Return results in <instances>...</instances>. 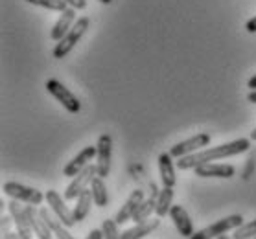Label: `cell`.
<instances>
[{"label":"cell","instance_id":"4fadbf2b","mask_svg":"<svg viewBox=\"0 0 256 239\" xmlns=\"http://www.w3.org/2000/svg\"><path fill=\"white\" fill-rule=\"evenodd\" d=\"M76 9L74 7H66L61 15H59V18H58V22L54 24L52 26V29H50V39L52 41H56V42H59L61 39H63L66 33L70 31V28L76 24Z\"/></svg>","mask_w":256,"mask_h":239},{"label":"cell","instance_id":"d6986e66","mask_svg":"<svg viewBox=\"0 0 256 239\" xmlns=\"http://www.w3.org/2000/svg\"><path fill=\"white\" fill-rule=\"evenodd\" d=\"M92 192L90 190H83L82 193H80V197L76 199V206H74V217H76L78 223H82L85 217L88 216V212H90V206H92Z\"/></svg>","mask_w":256,"mask_h":239},{"label":"cell","instance_id":"484cf974","mask_svg":"<svg viewBox=\"0 0 256 239\" xmlns=\"http://www.w3.org/2000/svg\"><path fill=\"white\" fill-rule=\"evenodd\" d=\"M254 173H256V147H250L249 157L245 160V168H244V171H242V179H244V181H249Z\"/></svg>","mask_w":256,"mask_h":239},{"label":"cell","instance_id":"7a4b0ae2","mask_svg":"<svg viewBox=\"0 0 256 239\" xmlns=\"http://www.w3.org/2000/svg\"><path fill=\"white\" fill-rule=\"evenodd\" d=\"M88 24H90V18L88 17H82L78 18L76 24L70 28V31L61 39V41L54 46V57L56 59H63L64 55H68L72 52V48L76 46L80 39L83 37V33L88 29Z\"/></svg>","mask_w":256,"mask_h":239},{"label":"cell","instance_id":"9a60e30c","mask_svg":"<svg viewBox=\"0 0 256 239\" xmlns=\"http://www.w3.org/2000/svg\"><path fill=\"white\" fill-rule=\"evenodd\" d=\"M142 203H144V192H142V190H134V192H131V195L128 197V201H126L122 208L118 210L114 221H116L118 225H124V223L131 221L133 216H134V212L138 210V206Z\"/></svg>","mask_w":256,"mask_h":239},{"label":"cell","instance_id":"2e32d148","mask_svg":"<svg viewBox=\"0 0 256 239\" xmlns=\"http://www.w3.org/2000/svg\"><path fill=\"white\" fill-rule=\"evenodd\" d=\"M158 173H160V181L162 186L174 188L177 179H175V166H174V157L172 153H160L158 155Z\"/></svg>","mask_w":256,"mask_h":239},{"label":"cell","instance_id":"30bf717a","mask_svg":"<svg viewBox=\"0 0 256 239\" xmlns=\"http://www.w3.org/2000/svg\"><path fill=\"white\" fill-rule=\"evenodd\" d=\"M8 210H10V216L13 219V225L17 228L18 239H34V230H32V225L28 221L24 206H20V201L12 199L8 203Z\"/></svg>","mask_w":256,"mask_h":239},{"label":"cell","instance_id":"d6a6232c","mask_svg":"<svg viewBox=\"0 0 256 239\" xmlns=\"http://www.w3.org/2000/svg\"><path fill=\"white\" fill-rule=\"evenodd\" d=\"M250 140H254L256 142V127L250 131Z\"/></svg>","mask_w":256,"mask_h":239},{"label":"cell","instance_id":"6da1fadb","mask_svg":"<svg viewBox=\"0 0 256 239\" xmlns=\"http://www.w3.org/2000/svg\"><path fill=\"white\" fill-rule=\"evenodd\" d=\"M250 149V138H238L228 144H222V146L208 147V149H201V151L182 157L177 160V168L186 171V169H196L201 164L214 162V160H222L227 157H236L242 153H247Z\"/></svg>","mask_w":256,"mask_h":239},{"label":"cell","instance_id":"3957f363","mask_svg":"<svg viewBox=\"0 0 256 239\" xmlns=\"http://www.w3.org/2000/svg\"><path fill=\"white\" fill-rule=\"evenodd\" d=\"M244 225V217L238 216V214H234V216H227L220 219V221L212 223L210 227L203 228V230H199L198 234H194L190 239H216L223 236V234L230 232V230H236L238 227Z\"/></svg>","mask_w":256,"mask_h":239},{"label":"cell","instance_id":"603a6c76","mask_svg":"<svg viewBox=\"0 0 256 239\" xmlns=\"http://www.w3.org/2000/svg\"><path fill=\"white\" fill-rule=\"evenodd\" d=\"M28 4H34V6H39V7H44V9H50V11H59L63 13L68 4L64 2V0H26Z\"/></svg>","mask_w":256,"mask_h":239},{"label":"cell","instance_id":"9c48e42d","mask_svg":"<svg viewBox=\"0 0 256 239\" xmlns=\"http://www.w3.org/2000/svg\"><path fill=\"white\" fill-rule=\"evenodd\" d=\"M210 144V134L208 133H198L196 136L188 138V140H182L179 144H175L170 153L174 158H182L188 157V155H194V153L201 151L203 147H206Z\"/></svg>","mask_w":256,"mask_h":239},{"label":"cell","instance_id":"f1b7e54d","mask_svg":"<svg viewBox=\"0 0 256 239\" xmlns=\"http://www.w3.org/2000/svg\"><path fill=\"white\" fill-rule=\"evenodd\" d=\"M245 29H247L249 33H256V15L245 22Z\"/></svg>","mask_w":256,"mask_h":239},{"label":"cell","instance_id":"277c9868","mask_svg":"<svg viewBox=\"0 0 256 239\" xmlns=\"http://www.w3.org/2000/svg\"><path fill=\"white\" fill-rule=\"evenodd\" d=\"M2 192L10 195L15 201H20V203L26 204H34V206H39L42 201H46L44 193H41L39 190L30 186H24V184H18V182H4L2 186Z\"/></svg>","mask_w":256,"mask_h":239},{"label":"cell","instance_id":"8fae6325","mask_svg":"<svg viewBox=\"0 0 256 239\" xmlns=\"http://www.w3.org/2000/svg\"><path fill=\"white\" fill-rule=\"evenodd\" d=\"M194 171H196V175L203 177V179H210V177H214V179H232L236 175V168L230 166V164L206 162L198 166Z\"/></svg>","mask_w":256,"mask_h":239},{"label":"cell","instance_id":"ba28073f","mask_svg":"<svg viewBox=\"0 0 256 239\" xmlns=\"http://www.w3.org/2000/svg\"><path fill=\"white\" fill-rule=\"evenodd\" d=\"M44 197H46V203L48 206H50V210L58 216V219L61 223H63L64 227H74L76 225V217H74V212L70 210L68 206L64 204V201L66 199H63L61 195H59L56 190H48L46 193H44Z\"/></svg>","mask_w":256,"mask_h":239},{"label":"cell","instance_id":"4dcf8cb0","mask_svg":"<svg viewBox=\"0 0 256 239\" xmlns=\"http://www.w3.org/2000/svg\"><path fill=\"white\" fill-rule=\"evenodd\" d=\"M247 87H249L250 90H256V74L252 77H250L249 81H247Z\"/></svg>","mask_w":256,"mask_h":239},{"label":"cell","instance_id":"7c38bea8","mask_svg":"<svg viewBox=\"0 0 256 239\" xmlns=\"http://www.w3.org/2000/svg\"><path fill=\"white\" fill-rule=\"evenodd\" d=\"M96 153H98V149H96L94 146H87L85 149H82L80 155H76V157L64 166L63 175L64 177H76L80 171H83V169L90 164V160L96 157Z\"/></svg>","mask_w":256,"mask_h":239},{"label":"cell","instance_id":"ffe728a7","mask_svg":"<svg viewBox=\"0 0 256 239\" xmlns=\"http://www.w3.org/2000/svg\"><path fill=\"white\" fill-rule=\"evenodd\" d=\"M157 195H158V192L155 190V188H153L152 197L144 199V203L140 204L138 210L134 212L133 219H131L134 225H136V223H144V221H148V219H150V216H152L153 212H155V208H157Z\"/></svg>","mask_w":256,"mask_h":239},{"label":"cell","instance_id":"4316f807","mask_svg":"<svg viewBox=\"0 0 256 239\" xmlns=\"http://www.w3.org/2000/svg\"><path fill=\"white\" fill-rule=\"evenodd\" d=\"M64 2L74 9H85L87 7V0H64Z\"/></svg>","mask_w":256,"mask_h":239},{"label":"cell","instance_id":"5b68a950","mask_svg":"<svg viewBox=\"0 0 256 239\" xmlns=\"http://www.w3.org/2000/svg\"><path fill=\"white\" fill-rule=\"evenodd\" d=\"M44 87H46L48 94H52L54 98L58 99L59 103H61L68 112L78 114V112L82 111V103H80L78 96L74 92H70L61 81H58V79H48Z\"/></svg>","mask_w":256,"mask_h":239},{"label":"cell","instance_id":"1f68e13d","mask_svg":"<svg viewBox=\"0 0 256 239\" xmlns=\"http://www.w3.org/2000/svg\"><path fill=\"white\" fill-rule=\"evenodd\" d=\"M4 239H18V234L8 232V234H4Z\"/></svg>","mask_w":256,"mask_h":239},{"label":"cell","instance_id":"e575fe53","mask_svg":"<svg viewBox=\"0 0 256 239\" xmlns=\"http://www.w3.org/2000/svg\"><path fill=\"white\" fill-rule=\"evenodd\" d=\"M100 2H102V4H111L112 0H100Z\"/></svg>","mask_w":256,"mask_h":239},{"label":"cell","instance_id":"52a82bcc","mask_svg":"<svg viewBox=\"0 0 256 239\" xmlns=\"http://www.w3.org/2000/svg\"><path fill=\"white\" fill-rule=\"evenodd\" d=\"M96 175H98L96 164H88L83 171H80L76 177H72V182H70L68 186H66V190H64V199H66V201L78 199L83 190H87V186L92 182V179Z\"/></svg>","mask_w":256,"mask_h":239},{"label":"cell","instance_id":"5bb4252c","mask_svg":"<svg viewBox=\"0 0 256 239\" xmlns=\"http://www.w3.org/2000/svg\"><path fill=\"white\" fill-rule=\"evenodd\" d=\"M170 217H172V221H174L175 228H177V232L182 236V238H192L194 234V223L188 216V212L179 206V204H174L172 206V210H170Z\"/></svg>","mask_w":256,"mask_h":239},{"label":"cell","instance_id":"8992f818","mask_svg":"<svg viewBox=\"0 0 256 239\" xmlns=\"http://www.w3.org/2000/svg\"><path fill=\"white\" fill-rule=\"evenodd\" d=\"M96 169H98V177L105 179L109 177L111 171V158H112V138L109 133L100 134L98 144H96Z\"/></svg>","mask_w":256,"mask_h":239},{"label":"cell","instance_id":"83f0119b","mask_svg":"<svg viewBox=\"0 0 256 239\" xmlns=\"http://www.w3.org/2000/svg\"><path fill=\"white\" fill-rule=\"evenodd\" d=\"M85 239H104V230L102 228H94L88 232V236Z\"/></svg>","mask_w":256,"mask_h":239},{"label":"cell","instance_id":"ac0fdd59","mask_svg":"<svg viewBox=\"0 0 256 239\" xmlns=\"http://www.w3.org/2000/svg\"><path fill=\"white\" fill-rule=\"evenodd\" d=\"M39 216H41L42 221H44L48 227H50L52 234L58 239H76L74 236H72V234L68 232V230H66L68 227H64V225L59 221V219H54V217L50 216V210H48V208H41V210H39Z\"/></svg>","mask_w":256,"mask_h":239},{"label":"cell","instance_id":"44dd1931","mask_svg":"<svg viewBox=\"0 0 256 239\" xmlns=\"http://www.w3.org/2000/svg\"><path fill=\"white\" fill-rule=\"evenodd\" d=\"M174 188H166L164 186L157 195V208H155V214L157 217H166L170 216V210H172V206H174Z\"/></svg>","mask_w":256,"mask_h":239},{"label":"cell","instance_id":"cb8c5ba5","mask_svg":"<svg viewBox=\"0 0 256 239\" xmlns=\"http://www.w3.org/2000/svg\"><path fill=\"white\" fill-rule=\"evenodd\" d=\"M234 239H254L256 238V219L254 221L244 223L242 227H238L232 234Z\"/></svg>","mask_w":256,"mask_h":239},{"label":"cell","instance_id":"d4e9b609","mask_svg":"<svg viewBox=\"0 0 256 239\" xmlns=\"http://www.w3.org/2000/svg\"><path fill=\"white\" fill-rule=\"evenodd\" d=\"M118 225L114 219H105L102 223V230H104V239H122V232L118 230Z\"/></svg>","mask_w":256,"mask_h":239},{"label":"cell","instance_id":"e0dca14e","mask_svg":"<svg viewBox=\"0 0 256 239\" xmlns=\"http://www.w3.org/2000/svg\"><path fill=\"white\" fill-rule=\"evenodd\" d=\"M158 227H160V217L148 219V221H144V223H136L134 227L124 230L122 239H144L146 236H150L152 232H155Z\"/></svg>","mask_w":256,"mask_h":239},{"label":"cell","instance_id":"836d02e7","mask_svg":"<svg viewBox=\"0 0 256 239\" xmlns=\"http://www.w3.org/2000/svg\"><path fill=\"white\" fill-rule=\"evenodd\" d=\"M216 239H234V238H230V236H225V234H223V236H220V238H216Z\"/></svg>","mask_w":256,"mask_h":239},{"label":"cell","instance_id":"f546056e","mask_svg":"<svg viewBox=\"0 0 256 239\" xmlns=\"http://www.w3.org/2000/svg\"><path fill=\"white\" fill-rule=\"evenodd\" d=\"M247 101H249V103H254V105H256V90H250V92L247 94Z\"/></svg>","mask_w":256,"mask_h":239},{"label":"cell","instance_id":"d590c367","mask_svg":"<svg viewBox=\"0 0 256 239\" xmlns=\"http://www.w3.org/2000/svg\"><path fill=\"white\" fill-rule=\"evenodd\" d=\"M254 239H256V238H254Z\"/></svg>","mask_w":256,"mask_h":239},{"label":"cell","instance_id":"7402d4cb","mask_svg":"<svg viewBox=\"0 0 256 239\" xmlns=\"http://www.w3.org/2000/svg\"><path fill=\"white\" fill-rule=\"evenodd\" d=\"M90 192H92L94 204L98 208H105L109 204V192H107V186H105V181L102 177H94L92 182H90Z\"/></svg>","mask_w":256,"mask_h":239}]
</instances>
